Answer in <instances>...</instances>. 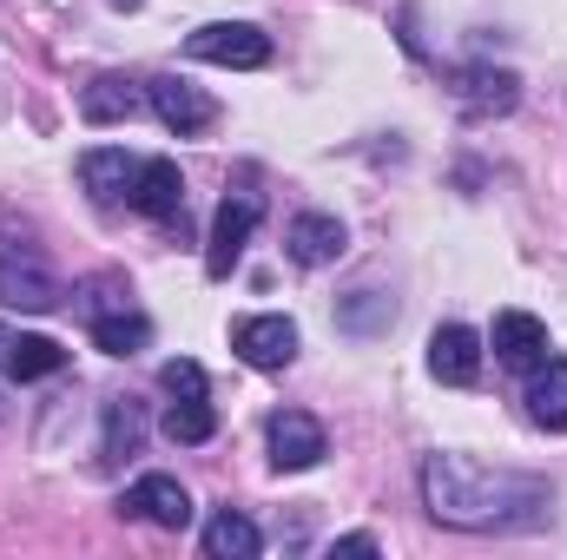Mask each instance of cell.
<instances>
[{"label": "cell", "mask_w": 567, "mask_h": 560, "mask_svg": "<svg viewBox=\"0 0 567 560\" xmlns=\"http://www.w3.org/2000/svg\"><path fill=\"white\" fill-rule=\"evenodd\" d=\"M488 343H495V363H508V370H542L548 363V323L528 317V310H502Z\"/></svg>", "instance_id": "cell-9"}, {"label": "cell", "mask_w": 567, "mask_h": 560, "mask_svg": "<svg viewBox=\"0 0 567 560\" xmlns=\"http://www.w3.org/2000/svg\"><path fill=\"white\" fill-rule=\"evenodd\" d=\"M145 106V93L126 80V73H100L86 93H80V113H86V126H120V120H133Z\"/></svg>", "instance_id": "cell-14"}, {"label": "cell", "mask_w": 567, "mask_h": 560, "mask_svg": "<svg viewBox=\"0 0 567 560\" xmlns=\"http://www.w3.org/2000/svg\"><path fill=\"white\" fill-rule=\"evenodd\" d=\"M455 100L468 113H508L522 100V80L515 73H495V66H462L455 73Z\"/></svg>", "instance_id": "cell-15"}, {"label": "cell", "mask_w": 567, "mask_h": 560, "mask_svg": "<svg viewBox=\"0 0 567 560\" xmlns=\"http://www.w3.org/2000/svg\"><path fill=\"white\" fill-rule=\"evenodd\" d=\"M133 205H140L145 218L172 225V218L185 211V172H178L172 158H140V178H133Z\"/></svg>", "instance_id": "cell-13"}, {"label": "cell", "mask_w": 567, "mask_h": 560, "mask_svg": "<svg viewBox=\"0 0 567 560\" xmlns=\"http://www.w3.org/2000/svg\"><path fill=\"white\" fill-rule=\"evenodd\" d=\"M231 350L251 363V370H284L297 356V323L290 317H245L231 330Z\"/></svg>", "instance_id": "cell-11"}, {"label": "cell", "mask_w": 567, "mask_h": 560, "mask_svg": "<svg viewBox=\"0 0 567 560\" xmlns=\"http://www.w3.org/2000/svg\"><path fill=\"white\" fill-rule=\"evenodd\" d=\"M158 390H165V396H205V370H198L192 356H172V363L158 370Z\"/></svg>", "instance_id": "cell-23"}, {"label": "cell", "mask_w": 567, "mask_h": 560, "mask_svg": "<svg viewBox=\"0 0 567 560\" xmlns=\"http://www.w3.org/2000/svg\"><path fill=\"white\" fill-rule=\"evenodd\" d=\"M126 515H140V521H152V528H192V495L172 481V475H140L133 488H126V501H120Z\"/></svg>", "instance_id": "cell-10"}, {"label": "cell", "mask_w": 567, "mask_h": 560, "mask_svg": "<svg viewBox=\"0 0 567 560\" xmlns=\"http://www.w3.org/2000/svg\"><path fill=\"white\" fill-rule=\"evenodd\" d=\"M133 178H140V158H133L126 145H93V152L80 158V185L93 191V205L133 198Z\"/></svg>", "instance_id": "cell-12"}, {"label": "cell", "mask_w": 567, "mask_h": 560, "mask_svg": "<svg viewBox=\"0 0 567 560\" xmlns=\"http://www.w3.org/2000/svg\"><path fill=\"white\" fill-rule=\"evenodd\" d=\"M528 416H535V428H548V435L567 428V363L561 356H548V363L535 370V383H528Z\"/></svg>", "instance_id": "cell-16"}, {"label": "cell", "mask_w": 567, "mask_h": 560, "mask_svg": "<svg viewBox=\"0 0 567 560\" xmlns=\"http://www.w3.org/2000/svg\"><path fill=\"white\" fill-rule=\"evenodd\" d=\"M429 376L449 383V390H468V383L482 376V336H475L468 323H442V330L429 336Z\"/></svg>", "instance_id": "cell-8"}, {"label": "cell", "mask_w": 567, "mask_h": 560, "mask_svg": "<svg viewBox=\"0 0 567 560\" xmlns=\"http://www.w3.org/2000/svg\"><path fill=\"white\" fill-rule=\"evenodd\" d=\"M7 343H13V336H7V330H0V370H7Z\"/></svg>", "instance_id": "cell-25"}, {"label": "cell", "mask_w": 567, "mask_h": 560, "mask_svg": "<svg viewBox=\"0 0 567 560\" xmlns=\"http://www.w3.org/2000/svg\"><path fill=\"white\" fill-rule=\"evenodd\" d=\"M140 442H145V409L133 396H113V403H106V442H100V448H106L113 462H126V455H140Z\"/></svg>", "instance_id": "cell-21"}, {"label": "cell", "mask_w": 567, "mask_h": 560, "mask_svg": "<svg viewBox=\"0 0 567 560\" xmlns=\"http://www.w3.org/2000/svg\"><path fill=\"white\" fill-rule=\"evenodd\" d=\"M0 303L7 310H53L60 303V278L40 258V245L7 238V231H0Z\"/></svg>", "instance_id": "cell-2"}, {"label": "cell", "mask_w": 567, "mask_h": 560, "mask_svg": "<svg viewBox=\"0 0 567 560\" xmlns=\"http://www.w3.org/2000/svg\"><path fill=\"white\" fill-rule=\"evenodd\" d=\"M383 323H390V297L357 290V297L343 303V330H383Z\"/></svg>", "instance_id": "cell-22"}, {"label": "cell", "mask_w": 567, "mask_h": 560, "mask_svg": "<svg viewBox=\"0 0 567 560\" xmlns=\"http://www.w3.org/2000/svg\"><path fill=\"white\" fill-rule=\"evenodd\" d=\"M258 211H265V205H258L251 191H231V198L218 205V218H212V245H205V271H212V278H231V271H238Z\"/></svg>", "instance_id": "cell-5"}, {"label": "cell", "mask_w": 567, "mask_h": 560, "mask_svg": "<svg viewBox=\"0 0 567 560\" xmlns=\"http://www.w3.org/2000/svg\"><path fill=\"white\" fill-rule=\"evenodd\" d=\"M423 501L442 528H468V535H495V528H522L548 508V488L528 475H495L468 455H429L423 462Z\"/></svg>", "instance_id": "cell-1"}, {"label": "cell", "mask_w": 567, "mask_h": 560, "mask_svg": "<svg viewBox=\"0 0 567 560\" xmlns=\"http://www.w3.org/2000/svg\"><path fill=\"white\" fill-rule=\"evenodd\" d=\"M258 548H265V535H258L238 508H218V515L205 521V554L212 560H251Z\"/></svg>", "instance_id": "cell-17"}, {"label": "cell", "mask_w": 567, "mask_h": 560, "mask_svg": "<svg viewBox=\"0 0 567 560\" xmlns=\"http://www.w3.org/2000/svg\"><path fill=\"white\" fill-rule=\"evenodd\" d=\"M145 106L158 113V126L165 133H178V139H192V133H205L212 120H218V100L212 93H198L192 80H178V73H158L152 86H145Z\"/></svg>", "instance_id": "cell-4"}, {"label": "cell", "mask_w": 567, "mask_h": 560, "mask_svg": "<svg viewBox=\"0 0 567 560\" xmlns=\"http://www.w3.org/2000/svg\"><path fill=\"white\" fill-rule=\"evenodd\" d=\"M185 53L205 60V66H265L271 60V33L251 27V20H212V27H198L185 40Z\"/></svg>", "instance_id": "cell-3"}, {"label": "cell", "mask_w": 567, "mask_h": 560, "mask_svg": "<svg viewBox=\"0 0 567 560\" xmlns=\"http://www.w3.org/2000/svg\"><path fill=\"white\" fill-rule=\"evenodd\" d=\"M343 245H350V231H343V218H330V211H303V218H290V231H284V251H290V265H303V271L337 265Z\"/></svg>", "instance_id": "cell-7"}, {"label": "cell", "mask_w": 567, "mask_h": 560, "mask_svg": "<svg viewBox=\"0 0 567 560\" xmlns=\"http://www.w3.org/2000/svg\"><path fill=\"white\" fill-rule=\"evenodd\" d=\"M93 343H100L106 356H140L145 343H152V323H145L140 310H126V303H120V310H100V317H93Z\"/></svg>", "instance_id": "cell-18"}, {"label": "cell", "mask_w": 567, "mask_h": 560, "mask_svg": "<svg viewBox=\"0 0 567 560\" xmlns=\"http://www.w3.org/2000/svg\"><path fill=\"white\" fill-rule=\"evenodd\" d=\"M337 554H377V535H343V541H337Z\"/></svg>", "instance_id": "cell-24"}, {"label": "cell", "mask_w": 567, "mask_h": 560, "mask_svg": "<svg viewBox=\"0 0 567 560\" xmlns=\"http://www.w3.org/2000/svg\"><path fill=\"white\" fill-rule=\"evenodd\" d=\"M53 370H66V350H60L53 336H13V343H7V376H13V383L53 376Z\"/></svg>", "instance_id": "cell-19"}, {"label": "cell", "mask_w": 567, "mask_h": 560, "mask_svg": "<svg viewBox=\"0 0 567 560\" xmlns=\"http://www.w3.org/2000/svg\"><path fill=\"white\" fill-rule=\"evenodd\" d=\"M265 435H271V462H278L284 475H303V468H317V462L330 455V442H323V422L303 416V409H278Z\"/></svg>", "instance_id": "cell-6"}, {"label": "cell", "mask_w": 567, "mask_h": 560, "mask_svg": "<svg viewBox=\"0 0 567 560\" xmlns=\"http://www.w3.org/2000/svg\"><path fill=\"white\" fill-rule=\"evenodd\" d=\"M212 435H218V416H212L205 396H172V409H165V442L198 448V442H212Z\"/></svg>", "instance_id": "cell-20"}]
</instances>
